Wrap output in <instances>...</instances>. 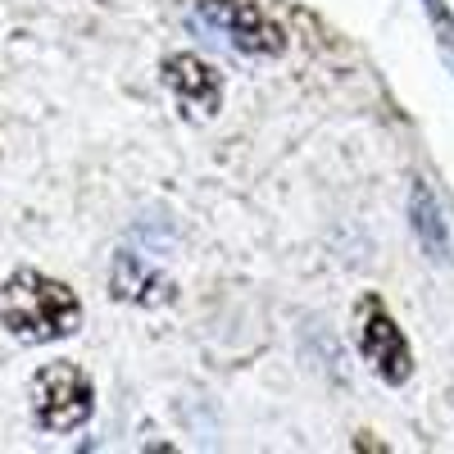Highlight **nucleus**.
Segmentation results:
<instances>
[{
    "instance_id": "f257e3e1",
    "label": "nucleus",
    "mask_w": 454,
    "mask_h": 454,
    "mask_svg": "<svg viewBox=\"0 0 454 454\" xmlns=\"http://www.w3.org/2000/svg\"><path fill=\"white\" fill-rule=\"evenodd\" d=\"M0 318L27 346H46V340H64L82 327V305L64 282L19 269L0 295Z\"/></svg>"
},
{
    "instance_id": "f03ea898",
    "label": "nucleus",
    "mask_w": 454,
    "mask_h": 454,
    "mask_svg": "<svg viewBox=\"0 0 454 454\" xmlns=\"http://www.w3.org/2000/svg\"><path fill=\"white\" fill-rule=\"evenodd\" d=\"M96 409V387L78 364H51L32 382V413L46 432H78Z\"/></svg>"
},
{
    "instance_id": "7ed1b4c3",
    "label": "nucleus",
    "mask_w": 454,
    "mask_h": 454,
    "mask_svg": "<svg viewBox=\"0 0 454 454\" xmlns=\"http://www.w3.org/2000/svg\"><path fill=\"white\" fill-rule=\"evenodd\" d=\"M200 19L223 32L241 55H282L286 51V36L282 27L263 14L254 0H196Z\"/></svg>"
},
{
    "instance_id": "20e7f679",
    "label": "nucleus",
    "mask_w": 454,
    "mask_h": 454,
    "mask_svg": "<svg viewBox=\"0 0 454 454\" xmlns=\"http://www.w3.org/2000/svg\"><path fill=\"white\" fill-rule=\"evenodd\" d=\"M359 350L364 359L377 368V377L391 387H400L404 377L413 372V350L400 332V323L391 318V309L382 305L377 295H364L359 300Z\"/></svg>"
},
{
    "instance_id": "39448f33",
    "label": "nucleus",
    "mask_w": 454,
    "mask_h": 454,
    "mask_svg": "<svg viewBox=\"0 0 454 454\" xmlns=\"http://www.w3.org/2000/svg\"><path fill=\"white\" fill-rule=\"evenodd\" d=\"M164 82H168V91L177 96V105L186 114L214 119L218 105H223V78L200 55H168L164 59Z\"/></svg>"
},
{
    "instance_id": "423d86ee",
    "label": "nucleus",
    "mask_w": 454,
    "mask_h": 454,
    "mask_svg": "<svg viewBox=\"0 0 454 454\" xmlns=\"http://www.w3.org/2000/svg\"><path fill=\"white\" fill-rule=\"evenodd\" d=\"M413 232L423 237V246H427L436 259L454 254V218H450L445 200L432 192V182L413 186Z\"/></svg>"
},
{
    "instance_id": "0eeeda50",
    "label": "nucleus",
    "mask_w": 454,
    "mask_h": 454,
    "mask_svg": "<svg viewBox=\"0 0 454 454\" xmlns=\"http://www.w3.org/2000/svg\"><path fill=\"white\" fill-rule=\"evenodd\" d=\"M155 286L168 291V282H160V273L150 269L145 259H137L132 250L119 254V263H114V295L123 300H141V305H155Z\"/></svg>"
},
{
    "instance_id": "6e6552de",
    "label": "nucleus",
    "mask_w": 454,
    "mask_h": 454,
    "mask_svg": "<svg viewBox=\"0 0 454 454\" xmlns=\"http://www.w3.org/2000/svg\"><path fill=\"white\" fill-rule=\"evenodd\" d=\"M427 14H432V23H436V32H441V46H445L450 59H454V19L445 14L441 0H427Z\"/></svg>"
}]
</instances>
